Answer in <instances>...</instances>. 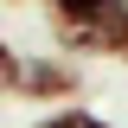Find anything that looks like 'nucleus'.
<instances>
[{"instance_id": "f257e3e1", "label": "nucleus", "mask_w": 128, "mask_h": 128, "mask_svg": "<svg viewBox=\"0 0 128 128\" xmlns=\"http://www.w3.org/2000/svg\"><path fill=\"white\" fill-rule=\"evenodd\" d=\"M38 6L64 58H115L128 32V0H38Z\"/></svg>"}, {"instance_id": "f03ea898", "label": "nucleus", "mask_w": 128, "mask_h": 128, "mask_svg": "<svg viewBox=\"0 0 128 128\" xmlns=\"http://www.w3.org/2000/svg\"><path fill=\"white\" fill-rule=\"evenodd\" d=\"M19 96L38 102V109H64V102H77L83 96V64L51 51V58H26L19 64Z\"/></svg>"}, {"instance_id": "7ed1b4c3", "label": "nucleus", "mask_w": 128, "mask_h": 128, "mask_svg": "<svg viewBox=\"0 0 128 128\" xmlns=\"http://www.w3.org/2000/svg\"><path fill=\"white\" fill-rule=\"evenodd\" d=\"M32 128H115V122H109V115H90L83 102H64V109H45Z\"/></svg>"}, {"instance_id": "20e7f679", "label": "nucleus", "mask_w": 128, "mask_h": 128, "mask_svg": "<svg viewBox=\"0 0 128 128\" xmlns=\"http://www.w3.org/2000/svg\"><path fill=\"white\" fill-rule=\"evenodd\" d=\"M19 64H26V58L0 38V102H6V96H19Z\"/></svg>"}, {"instance_id": "39448f33", "label": "nucleus", "mask_w": 128, "mask_h": 128, "mask_svg": "<svg viewBox=\"0 0 128 128\" xmlns=\"http://www.w3.org/2000/svg\"><path fill=\"white\" fill-rule=\"evenodd\" d=\"M115 64H128V32H122V45H115Z\"/></svg>"}, {"instance_id": "423d86ee", "label": "nucleus", "mask_w": 128, "mask_h": 128, "mask_svg": "<svg viewBox=\"0 0 128 128\" xmlns=\"http://www.w3.org/2000/svg\"><path fill=\"white\" fill-rule=\"evenodd\" d=\"M13 6H26V0H13Z\"/></svg>"}]
</instances>
